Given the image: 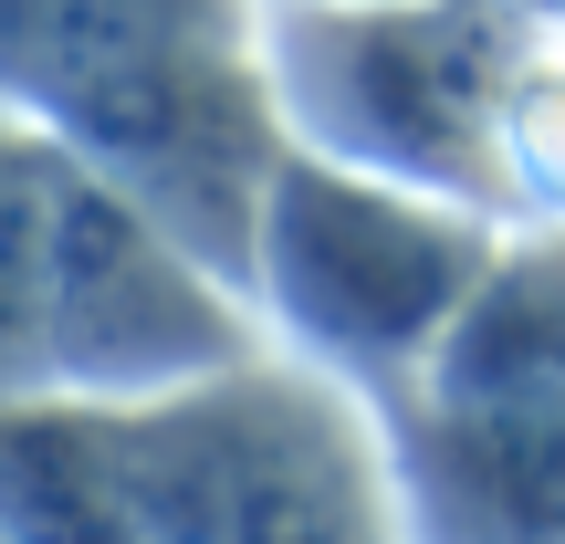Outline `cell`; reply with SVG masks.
I'll use <instances>...</instances> for the list:
<instances>
[{"label":"cell","instance_id":"10","mask_svg":"<svg viewBox=\"0 0 565 544\" xmlns=\"http://www.w3.org/2000/svg\"><path fill=\"white\" fill-rule=\"evenodd\" d=\"M513 11H524V21H545V32H555V21H565V0H513Z\"/></svg>","mask_w":565,"mask_h":544},{"label":"cell","instance_id":"8","mask_svg":"<svg viewBox=\"0 0 565 544\" xmlns=\"http://www.w3.org/2000/svg\"><path fill=\"white\" fill-rule=\"evenodd\" d=\"M419 387L429 398H565V221L503 231L492 273L450 314Z\"/></svg>","mask_w":565,"mask_h":544},{"label":"cell","instance_id":"4","mask_svg":"<svg viewBox=\"0 0 565 544\" xmlns=\"http://www.w3.org/2000/svg\"><path fill=\"white\" fill-rule=\"evenodd\" d=\"M492 252H503V221H482V210L282 147L263 189V231H252V314L282 356L324 366L366 408H387L440 356L450 314L492 273Z\"/></svg>","mask_w":565,"mask_h":544},{"label":"cell","instance_id":"5","mask_svg":"<svg viewBox=\"0 0 565 544\" xmlns=\"http://www.w3.org/2000/svg\"><path fill=\"white\" fill-rule=\"evenodd\" d=\"M408 544H565V398H408L377 408Z\"/></svg>","mask_w":565,"mask_h":544},{"label":"cell","instance_id":"9","mask_svg":"<svg viewBox=\"0 0 565 544\" xmlns=\"http://www.w3.org/2000/svg\"><path fill=\"white\" fill-rule=\"evenodd\" d=\"M503 210L513 231L565 221V42H534L503 105Z\"/></svg>","mask_w":565,"mask_h":544},{"label":"cell","instance_id":"1","mask_svg":"<svg viewBox=\"0 0 565 544\" xmlns=\"http://www.w3.org/2000/svg\"><path fill=\"white\" fill-rule=\"evenodd\" d=\"M0 116L74 147L252 303L282 158L263 0H0Z\"/></svg>","mask_w":565,"mask_h":544},{"label":"cell","instance_id":"6","mask_svg":"<svg viewBox=\"0 0 565 544\" xmlns=\"http://www.w3.org/2000/svg\"><path fill=\"white\" fill-rule=\"evenodd\" d=\"M0 544H137V471H126L116 398H0Z\"/></svg>","mask_w":565,"mask_h":544},{"label":"cell","instance_id":"3","mask_svg":"<svg viewBox=\"0 0 565 544\" xmlns=\"http://www.w3.org/2000/svg\"><path fill=\"white\" fill-rule=\"evenodd\" d=\"M126 471L137 544H408L377 408L282 345L137 398Z\"/></svg>","mask_w":565,"mask_h":544},{"label":"cell","instance_id":"7","mask_svg":"<svg viewBox=\"0 0 565 544\" xmlns=\"http://www.w3.org/2000/svg\"><path fill=\"white\" fill-rule=\"evenodd\" d=\"M95 168L53 147L42 126L0 116V398L53 387V324H63V263Z\"/></svg>","mask_w":565,"mask_h":544},{"label":"cell","instance_id":"2","mask_svg":"<svg viewBox=\"0 0 565 544\" xmlns=\"http://www.w3.org/2000/svg\"><path fill=\"white\" fill-rule=\"evenodd\" d=\"M534 42L545 21L513 0H263L282 147L461 200L503 231V105Z\"/></svg>","mask_w":565,"mask_h":544}]
</instances>
